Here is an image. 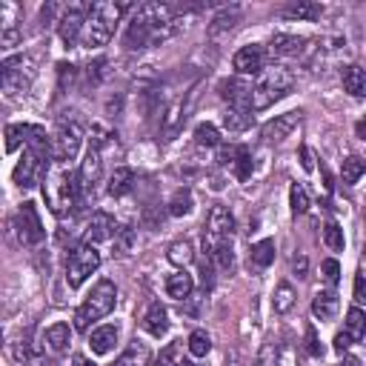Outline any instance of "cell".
<instances>
[{
  "mask_svg": "<svg viewBox=\"0 0 366 366\" xmlns=\"http://www.w3.org/2000/svg\"><path fill=\"white\" fill-rule=\"evenodd\" d=\"M275 358H278L275 347H272V344H266V347L260 349V355H258V366H275Z\"/></svg>",
  "mask_w": 366,
  "mask_h": 366,
  "instance_id": "46",
  "label": "cell"
},
{
  "mask_svg": "<svg viewBox=\"0 0 366 366\" xmlns=\"http://www.w3.org/2000/svg\"><path fill=\"white\" fill-rule=\"evenodd\" d=\"M232 66L240 78H249V75H260V72L266 69V52L263 46L252 43V46H243L238 49V55L232 58Z\"/></svg>",
  "mask_w": 366,
  "mask_h": 366,
  "instance_id": "10",
  "label": "cell"
},
{
  "mask_svg": "<svg viewBox=\"0 0 366 366\" xmlns=\"http://www.w3.org/2000/svg\"><path fill=\"white\" fill-rule=\"evenodd\" d=\"M194 143L215 149V146H221V132L212 124H201V126H194Z\"/></svg>",
  "mask_w": 366,
  "mask_h": 366,
  "instance_id": "36",
  "label": "cell"
},
{
  "mask_svg": "<svg viewBox=\"0 0 366 366\" xmlns=\"http://www.w3.org/2000/svg\"><path fill=\"white\" fill-rule=\"evenodd\" d=\"M340 366H360V360H358V358H347V360L340 363Z\"/></svg>",
  "mask_w": 366,
  "mask_h": 366,
  "instance_id": "53",
  "label": "cell"
},
{
  "mask_svg": "<svg viewBox=\"0 0 366 366\" xmlns=\"http://www.w3.org/2000/svg\"><path fill=\"white\" fill-rule=\"evenodd\" d=\"M81 186H83V192L86 189H94V183L101 181V175H103V160H101V149L97 146H89V152H86V158H83V163H81Z\"/></svg>",
  "mask_w": 366,
  "mask_h": 366,
  "instance_id": "14",
  "label": "cell"
},
{
  "mask_svg": "<svg viewBox=\"0 0 366 366\" xmlns=\"http://www.w3.org/2000/svg\"><path fill=\"white\" fill-rule=\"evenodd\" d=\"M132 186H135V172H132V169H126V166H120V169H115V172H112L106 189H109L112 198H124V194L132 192Z\"/></svg>",
  "mask_w": 366,
  "mask_h": 366,
  "instance_id": "25",
  "label": "cell"
},
{
  "mask_svg": "<svg viewBox=\"0 0 366 366\" xmlns=\"http://www.w3.org/2000/svg\"><path fill=\"white\" fill-rule=\"evenodd\" d=\"M338 309H340V301H338V295L332 289H321L318 295H315V301H312L315 318H321V321H332L338 315Z\"/></svg>",
  "mask_w": 366,
  "mask_h": 366,
  "instance_id": "20",
  "label": "cell"
},
{
  "mask_svg": "<svg viewBox=\"0 0 366 366\" xmlns=\"http://www.w3.org/2000/svg\"><path fill=\"white\" fill-rule=\"evenodd\" d=\"M303 38H298V35H275L272 38V43H269V49H272V55H281V58H295V55H301L303 52Z\"/></svg>",
  "mask_w": 366,
  "mask_h": 366,
  "instance_id": "23",
  "label": "cell"
},
{
  "mask_svg": "<svg viewBox=\"0 0 366 366\" xmlns=\"http://www.w3.org/2000/svg\"><path fill=\"white\" fill-rule=\"evenodd\" d=\"M43 163L26 149L23 152V160L15 166V183L17 186H23V189H29V186H35V181H38V169H40ZM46 169V166H43Z\"/></svg>",
  "mask_w": 366,
  "mask_h": 366,
  "instance_id": "17",
  "label": "cell"
},
{
  "mask_svg": "<svg viewBox=\"0 0 366 366\" xmlns=\"http://www.w3.org/2000/svg\"><path fill=\"white\" fill-rule=\"evenodd\" d=\"M69 340H72V329H69V324H55V326H49V329H46V344H49V349L58 352V355L69 349Z\"/></svg>",
  "mask_w": 366,
  "mask_h": 366,
  "instance_id": "27",
  "label": "cell"
},
{
  "mask_svg": "<svg viewBox=\"0 0 366 366\" xmlns=\"http://www.w3.org/2000/svg\"><path fill=\"white\" fill-rule=\"evenodd\" d=\"M349 347H352V338L347 332H338L335 335V352H347Z\"/></svg>",
  "mask_w": 366,
  "mask_h": 366,
  "instance_id": "47",
  "label": "cell"
},
{
  "mask_svg": "<svg viewBox=\"0 0 366 366\" xmlns=\"http://www.w3.org/2000/svg\"><path fill=\"white\" fill-rule=\"evenodd\" d=\"M81 175L75 172H58V175H46V183H43V198L49 201V206H52L55 215H63V209H72L78 206L81 201Z\"/></svg>",
  "mask_w": 366,
  "mask_h": 366,
  "instance_id": "5",
  "label": "cell"
},
{
  "mask_svg": "<svg viewBox=\"0 0 366 366\" xmlns=\"http://www.w3.org/2000/svg\"><path fill=\"white\" fill-rule=\"evenodd\" d=\"M181 363H183V358H181V344L175 340V344H169V347L160 352L158 366H181Z\"/></svg>",
  "mask_w": 366,
  "mask_h": 366,
  "instance_id": "43",
  "label": "cell"
},
{
  "mask_svg": "<svg viewBox=\"0 0 366 366\" xmlns=\"http://www.w3.org/2000/svg\"><path fill=\"white\" fill-rule=\"evenodd\" d=\"M249 124H252V112H240V109H232L229 106V112L224 115V126L229 132H243Z\"/></svg>",
  "mask_w": 366,
  "mask_h": 366,
  "instance_id": "37",
  "label": "cell"
},
{
  "mask_svg": "<svg viewBox=\"0 0 366 366\" xmlns=\"http://www.w3.org/2000/svg\"><path fill=\"white\" fill-rule=\"evenodd\" d=\"M192 289H194V281H192V275L183 272V269L166 278V295L175 298V301H186V298L192 295Z\"/></svg>",
  "mask_w": 366,
  "mask_h": 366,
  "instance_id": "22",
  "label": "cell"
},
{
  "mask_svg": "<svg viewBox=\"0 0 366 366\" xmlns=\"http://www.w3.org/2000/svg\"><path fill=\"white\" fill-rule=\"evenodd\" d=\"M26 129L29 126H20V124L6 126V152H17L20 143H26Z\"/></svg>",
  "mask_w": 366,
  "mask_h": 366,
  "instance_id": "40",
  "label": "cell"
},
{
  "mask_svg": "<svg viewBox=\"0 0 366 366\" xmlns=\"http://www.w3.org/2000/svg\"><path fill=\"white\" fill-rule=\"evenodd\" d=\"M115 301H117V289L112 281H97L94 289L89 292V298L78 306L75 312V329L78 332H86L94 321H103L106 315H112L115 309Z\"/></svg>",
  "mask_w": 366,
  "mask_h": 366,
  "instance_id": "4",
  "label": "cell"
},
{
  "mask_svg": "<svg viewBox=\"0 0 366 366\" xmlns=\"http://www.w3.org/2000/svg\"><path fill=\"white\" fill-rule=\"evenodd\" d=\"M221 97L229 101L232 109L240 112H252V83H247L243 78H232L221 83Z\"/></svg>",
  "mask_w": 366,
  "mask_h": 366,
  "instance_id": "11",
  "label": "cell"
},
{
  "mask_svg": "<svg viewBox=\"0 0 366 366\" xmlns=\"http://www.w3.org/2000/svg\"><path fill=\"white\" fill-rule=\"evenodd\" d=\"M324 243H326L332 252H340V249H344V229L329 221V224L324 226Z\"/></svg>",
  "mask_w": 366,
  "mask_h": 366,
  "instance_id": "41",
  "label": "cell"
},
{
  "mask_svg": "<svg viewBox=\"0 0 366 366\" xmlns=\"http://www.w3.org/2000/svg\"><path fill=\"white\" fill-rule=\"evenodd\" d=\"M355 135H358L360 140H366V117H363V120H358V124H355Z\"/></svg>",
  "mask_w": 366,
  "mask_h": 366,
  "instance_id": "51",
  "label": "cell"
},
{
  "mask_svg": "<svg viewBox=\"0 0 366 366\" xmlns=\"http://www.w3.org/2000/svg\"><path fill=\"white\" fill-rule=\"evenodd\" d=\"M209 260L217 266V269H224V272H229L232 266H235V255H232V243L229 240H224V243H217V247H212L209 249Z\"/></svg>",
  "mask_w": 366,
  "mask_h": 366,
  "instance_id": "31",
  "label": "cell"
},
{
  "mask_svg": "<svg viewBox=\"0 0 366 366\" xmlns=\"http://www.w3.org/2000/svg\"><path fill=\"white\" fill-rule=\"evenodd\" d=\"M363 175H366V163H363L360 158H347V160H344V183H347V186L358 183Z\"/></svg>",
  "mask_w": 366,
  "mask_h": 366,
  "instance_id": "39",
  "label": "cell"
},
{
  "mask_svg": "<svg viewBox=\"0 0 366 366\" xmlns=\"http://www.w3.org/2000/svg\"><path fill=\"white\" fill-rule=\"evenodd\" d=\"M129 6L124 3H112V0H101L94 3L89 12H86V26H83V35H81V43L89 46V49H101L112 40L115 35V26L120 23Z\"/></svg>",
  "mask_w": 366,
  "mask_h": 366,
  "instance_id": "2",
  "label": "cell"
},
{
  "mask_svg": "<svg viewBox=\"0 0 366 366\" xmlns=\"http://www.w3.org/2000/svg\"><path fill=\"white\" fill-rule=\"evenodd\" d=\"M295 301H298V295H295V286H292V283H278V289H275V298H272V306H275V312H278V315H286L292 306H295Z\"/></svg>",
  "mask_w": 366,
  "mask_h": 366,
  "instance_id": "30",
  "label": "cell"
},
{
  "mask_svg": "<svg viewBox=\"0 0 366 366\" xmlns=\"http://www.w3.org/2000/svg\"><path fill=\"white\" fill-rule=\"evenodd\" d=\"M117 344V326L106 324V326H97L92 335H89V347L94 355H109Z\"/></svg>",
  "mask_w": 366,
  "mask_h": 366,
  "instance_id": "18",
  "label": "cell"
},
{
  "mask_svg": "<svg viewBox=\"0 0 366 366\" xmlns=\"http://www.w3.org/2000/svg\"><path fill=\"white\" fill-rule=\"evenodd\" d=\"M189 355L192 358H206L209 352H212V338L203 332V329H194L192 335H189Z\"/></svg>",
  "mask_w": 366,
  "mask_h": 366,
  "instance_id": "34",
  "label": "cell"
},
{
  "mask_svg": "<svg viewBox=\"0 0 366 366\" xmlns=\"http://www.w3.org/2000/svg\"><path fill=\"white\" fill-rule=\"evenodd\" d=\"M143 329L149 332L152 338H163L169 332V315H166V309L160 303H152L149 309H146V315H143Z\"/></svg>",
  "mask_w": 366,
  "mask_h": 366,
  "instance_id": "21",
  "label": "cell"
},
{
  "mask_svg": "<svg viewBox=\"0 0 366 366\" xmlns=\"http://www.w3.org/2000/svg\"><path fill=\"white\" fill-rule=\"evenodd\" d=\"M289 203H292V215H306L309 212V194H306L303 183H292V189H289Z\"/></svg>",
  "mask_w": 366,
  "mask_h": 366,
  "instance_id": "38",
  "label": "cell"
},
{
  "mask_svg": "<svg viewBox=\"0 0 366 366\" xmlns=\"http://www.w3.org/2000/svg\"><path fill=\"white\" fill-rule=\"evenodd\" d=\"M321 275H324L329 283H338V281H340V263H338L335 258H326V260L321 263Z\"/></svg>",
  "mask_w": 366,
  "mask_h": 366,
  "instance_id": "44",
  "label": "cell"
},
{
  "mask_svg": "<svg viewBox=\"0 0 366 366\" xmlns=\"http://www.w3.org/2000/svg\"><path fill=\"white\" fill-rule=\"evenodd\" d=\"M292 269L298 272V278H306V269H309L306 255H295V260H292Z\"/></svg>",
  "mask_w": 366,
  "mask_h": 366,
  "instance_id": "49",
  "label": "cell"
},
{
  "mask_svg": "<svg viewBox=\"0 0 366 366\" xmlns=\"http://www.w3.org/2000/svg\"><path fill=\"white\" fill-rule=\"evenodd\" d=\"M97 266H101V252H97L92 243H83L78 247L75 252L69 255V263H66V283L72 289H78L92 272H97Z\"/></svg>",
  "mask_w": 366,
  "mask_h": 366,
  "instance_id": "7",
  "label": "cell"
},
{
  "mask_svg": "<svg viewBox=\"0 0 366 366\" xmlns=\"http://www.w3.org/2000/svg\"><path fill=\"white\" fill-rule=\"evenodd\" d=\"M166 258H169V263H175V266H189L192 260H194V252H192V243H186V240H175L172 247H169V252H166Z\"/></svg>",
  "mask_w": 366,
  "mask_h": 366,
  "instance_id": "32",
  "label": "cell"
},
{
  "mask_svg": "<svg viewBox=\"0 0 366 366\" xmlns=\"http://www.w3.org/2000/svg\"><path fill=\"white\" fill-rule=\"evenodd\" d=\"M172 6L166 3H143L138 6V12L132 15L129 26H126V35H124V46L126 49H146L152 46V38L160 26L172 23Z\"/></svg>",
  "mask_w": 366,
  "mask_h": 366,
  "instance_id": "1",
  "label": "cell"
},
{
  "mask_svg": "<svg viewBox=\"0 0 366 366\" xmlns=\"http://www.w3.org/2000/svg\"><path fill=\"white\" fill-rule=\"evenodd\" d=\"M26 149L49 169V158H52V140H49L43 126H29L26 129Z\"/></svg>",
  "mask_w": 366,
  "mask_h": 366,
  "instance_id": "16",
  "label": "cell"
},
{
  "mask_svg": "<svg viewBox=\"0 0 366 366\" xmlns=\"http://www.w3.org/2000/svg\"><path fill=\"white\" fill-rule=\"evenodd\" d=\"M238 17H240V6H226V9H221L215 17H212V26H209V35L215 38V35H221V32H229L235 23H238Z\"/></svg>",
  "mask_w": 366,
  "mask_h": 366,
  "instance_id": "28",
  "label": "cell"
},
{
  "mask_svg": "<svg viewBox=\"0 0 366 366\" xmlns=\"http://www.w3.org/2000/svg\"><path fill=\"white\" fill-rule=\"evenodd\" d=\"M347 335L352 338V344L366 335V315H363L358 306H352V309L347 312Z\"/></svg>",
  "mask_w": 366,
  "mask_h": 366,
  "instance_id": "35",
  "label": "cell"
},
{
  "mask_svg": "<svg viewBox=\"0 0 366 366\" xmlns=\"http://www.w3.org/2000/svg\"><path fill=\"white\" fill-rule=\"evenodd\" d=\"M192 206H194V201H192V192H189V189H178L172 198H169V215H172V217L189 215Z\"/></svg>",
  "mask_w": 366,
  "mask_h": 366,
  "instance_id": "33",
  "label": "cell"
},
{
  "mask_svg": "<svg viewBox=\"0 0 366 366\" xmlns=\"http://www.w3.org/2000/svg\"><path fill=\"white\" fill-rule=\"evenodd\" d=\"M306 352L315 355V358H321V355H324V347H321V340H318V332H315V326H306Z\"/></svg>",
  "mask_w": 366,
  "mask_h": 366,
  "instance_id": "45",
  "label": "cell"
},
{
  "mask_svg": "<svg viewBox=\"0 0 366 366\" xmlns=\"http://www.w3.org/2000/svg\"><path fill=\"white\" fill-rule=\"evenodd\" d=\"M324 15V6L318 3H292L283 9V17L289 20H318Z\"/></svg>",
  "mask_w": 366,
  "mask_h": 366,
  "instance_id": "29",
  "label": "cell"
},
{
  "mask_svg": "<svg viewBox=\"0 0 366 366\" xmlns=\"http://www.w3.org/2000/svg\"><path fill=\"white\" fill-rule=\"evenodd\" d=\"M301 117H303V112L298 109V112H286V115L269 120V124L263 126V138L269 140V143H283L292 135V129L301 126Z\"/></svg>",
  "mask_w": 366,
  "mask_h": 366,
  "instance_id": "12",
  "label": "cell"
},
{
  "mask_svg": "<svg viewBox=\"0 0 366 366\" xmlns=\"http://www.w3.org/2000/svg\"><path fill=\"white\" fill-rule=\"evenodd\" d=\"M301 166L306 169V172H312V169H315V160H312V152L306 149V146H301Z\"/></svg>",
  "mask_w": 366,
  "mask_h": 366,
  "instance_id": "50",
  "label": "cell"
},
{
  "mask_svg": "<svg viewBox=\"0 0 366 366\" xmlns=\"http://www.w3.org/2000/svg\"><path fill=\"white\" fill-rule=\"evenodd\" d=\"M72 366H97V363H92V360H89V358H83V355H75Z\"/></svg>",
  "mask_w": 366,
  "mask_h": 366,
  "instance_id": "52",
  "label": "cell"
},
{
  "mask_svg": "<svg viewBox=\"0 0 366 366\" xmlns=\"http://www.w3.org/2000/svg\"><path fill=\"white\" fill-rule=\"evenodd\" d=\"M295 86V75L286 66H269L258 75V83L252 86V112L269 109L275 101L286 97Z\"/></svg>",
  "mask_w": 366,
  "mask_h": 366,
  "instance_id": "3",
  "label": "cell"
},
{
  "mask_svg": "<svg viewBox=\"0 0 366 366\" xmlns=\"http://www.w3.org/2000/svg\"><path fill=\"white\" fill-rule=\"evenodd\" d=\"M149 358H152V352H149V347L143 344V340H132V344L126 347V352L117 358V363L115 366H149Z\"/></svg>",
  "mask_w": 366,
  "mask_h": 366,
  "instance_id": "24",
  "label": "cell"
},
{
  "mask_svg": "<svg viewBox=\"0 0 366 366\" xmlns=\"http://www.w3.org/2000/svg\"><path fill=\"white\" fill-rule=\"evenodd\" d=\"M235 232V217L226 206H212L209 217H206V235H203V252H209L217 243L229 240Z\"/></svg>",
  "mask_w": 366,
  "mask_h": 366,
  "instance_id": "8",
  "label": "cell"
},
{
  "mask_svg": "<svg viewBox=\"0 0 366 366\" xmlns=\"http://www.w3.org/2000/svg\"><path fill=\"white\" fill-rule=\"evenodd\" d=\"M112 235H117L115 217L106 215V212H94L92 221H89V226H86V243H103V240H109Z\"/></svg>",
  "mask_w": 366,
  "mask_h": 366,
  "instance_id": "15",
  "label": "cell"
},
{
  "mask_svg": "<svg viewBox=\"0 0 366 366\" xmlns=\"http://www.w3.org/2000/svg\"><path fill=\"white\" fill-rule=\"evenodd\" d=\"M272 260H275V240H269V238L258 240L249 252V263L255 269H266V266H272Z\"/></svg>",
  "mask_w": 366,
  "mask_h": 366,
  "instance_id": "26",
  "label": "cell"
},
{
  "mask_svg": "<svg viewBox=\"0 0 366 366\" xmlns=\"http://www.w3.org/2000/svg\"><path fill=\"white\" fill-rule=\"evenodd\" d=\"M355 301L358 303H366V278L363 275L355 278Z\"/></svg>",
  "mask_w": 366,
  "mask_h": 366,
  "instance_id": "48",
  "label": "cell"
},
{
  "mask_svg": "<svg viewBox=\"0 0 366 366\" xmlns=\"http://www.w3.org/2000/svg\"><path fill=\"white\" fill-rule=\"evenodd\" d=\"M340 83H344V89L352 97H366V72L360 66L349 63V66L340 69Z\"/></svg>",
  "mask_w": 366,
  "mask_h": 366,
  "instance_id": "19",
  "label": "cell"
},
{
  "mask_svg": "<svg viewBox=\"0 0 366 366\" xmlns=\"http://www.w3.org/2000/svg\"><path fill=\"white\" fill-rule=\"evenodd\" d=\"M17 238L23 243H40L46 238V229L40 224V215H38V206L35 203H23L17 209Z\"/></svg>",
  "mask_w": 366,
  "mask_h": 366,
  "instance_id": "9",
  "label": "cell"
},
{
  "mask_svg": "<svg viewBox=\"0 0 366 366\" xmlns=\"http://www.w3.org/2000/svg\"><path fill=\"white\" fill-rule=\"evenodd\" d=\"M81 140H83V126L78 124V117H60L52 138V158L58 163L72 160L81 149Z\"/></svg>",
  "mask_w": 366,
  "mask_h": 366,
  "instance_id": "6",
  "label": "cell"
},
{
  "mask_svg": "<svg viewBox=\"0 0 366 366\" xmlns=\"http://www.w3.org/2000/svg\"><path fill=\"white\" fill-rule=\"evenodd\" d=\"M83 26H86V15H83V9H81V6L66 9V15H63L60 23H58L60 40H63L66 46H72V43H75V40L83 35Z\"/></svg>",
  "mask_w": 366,
  "mask_h": 366,
  "instance_id": "13",
  "label": "cell"
},
{
  "mask_svg": "<svg viewBox=\"0 0 366 366\" xmlns=\"http://www.w3.org/2000/svg\"><path fill=\"white\" fill-rule=\"evenodd\" d=\"M235 175H238V181H249L252 178V158H249V152L247 149H240V155L235 158Z\"/></svg>",
  "mask_w": 366,
  "mask_h": 366,
  "instance_id": "42",
  "label": "cell"
}]
</instances>
